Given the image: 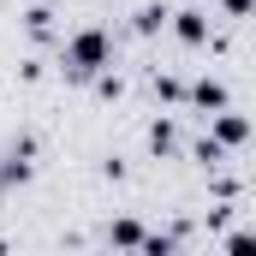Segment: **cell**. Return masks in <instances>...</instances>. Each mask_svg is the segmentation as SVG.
<instances>
[{
  "mask_svg": "<svg viewBox=\"0 0 256 256\" xmlns=\"http://www.w3.org/2000/svg\"><path fill=\"white\" fill-rule=\"evenodd\" d=\"M191 102L202 108V114H220V108H226V84H214V78H202V84H191Z\"/></svg>",
  "mask_w": 256,
  "mask_h": 256,
  "instance_id": "cell-2",
  "label": "cell"
},
{
  "mask_svg": "<svg viewBox=\"0 0 256 256\" xmlns=\"http://www.w3.org/2000/svg\"><path fill=\"white\" fill-rule=\"evenodd\" d=\"M12 179H30V149L18 143V149H6V167H0V185H12Z\"/></svg>",
  "mask_w": 256,
  "mask_h": 256,
  "instance_id": "cell-3",
  "label": "cell"
},
{
  "mask_svg": "<svg viewBox=\"0 0 256 256\" xmlns=\"http://www.w3.org/2000/svg\"><path fill=\"white\" fill-rule=\"evenodd\" d=\"M173 30H179V42H202V36H208V18H202V12H179Z\"/></svg>",
  "mask_w": 256,
  "mask_h": 256,
  "instance_id": "cell-4",
  "label": "cell"
},
{
  "mask_svg": "<svg viewBox=\"0 0 256 256\" xmlns=\"http://www.w3.org/2000/svg\"><path fill=\"white\" fill-rule=\"evenodd\" d=\"M114 244H149V238H143L137 220H120V226H114Z\"/></svg>",
  "mask_w": 256,
  "mask_h": 256,
  "instance_id": "cell-6",
  "label": "cell"
},
{
  "mask_svg": "<svg viewBox=\"0 0 256 256\" xmlns=\"http://www.w3.org/2000/svg\"><path fill=\"white\" fill-rule=\"evenodd\" d=\"M214 137H220V149H226V143H244V137H250V126H244L238 114H220V120H214Z\"/></svg>",
  "mask_w": 256,
  "mask_h": 256,
  "instance_id": "cell-5",
  "label": "cell"
},
{
  "mask_svg": "<svg viewBox=\"0 0 256 256\" xmlns=\"http://www.w3.org/2000/svg\"><path fill=\"white\" fill-rule=\"evenodd\" d=\"M161 24H167L161 6H143V12H137V30H161Z\"/></svg>",
  "mask_w": 256,
  "mask_h": 256,
  "instance_id": "cell-7",
  "label": "cell"
},
{
  "mask_svg": "<svg viewBox=\"0 0 256 256\" xmlns=\"http://www.w3.org/2000/svg\"><path fill=\"white\" fill-rule=\"evenodd\" d=\"M108 66V30H78L66 42V72L72 78H96Z\"/></svg>",
  "mask_w": 256,
  "mask_h": 256,
  "instance_id": "cell-1",
  "label": "cell"
},
{
  "mask_svg": "<svg viewBox=\"0 0 256 256\" xmlns=\"http://www.w3.org/2000/svg\"><path fill=\"white\" fill-rule=\"evenodd\" d=\"M149 143H155V149H173L179 137H173V126H155V131H149Z\"/></svg>",
  "mask_w": 256,
  "mask_h": 256,
  "instance_id": "cell-8",
  "label": "cell"
},
{
  "mask_svg": "<svg viewBox=\"0 0 256 256\" xmlns=\"http://www.w3.org/2000/svg\"><path fill=\"white\" fill-rule=\"evenodd\" d=\"M232 250H256V232H238V238H232Z\"/></svg>",
  "mask_w": 256,
  "mask_h": 256,
  "instance_id": "cell-9",
  "label": "cell"
}]
</instances>
